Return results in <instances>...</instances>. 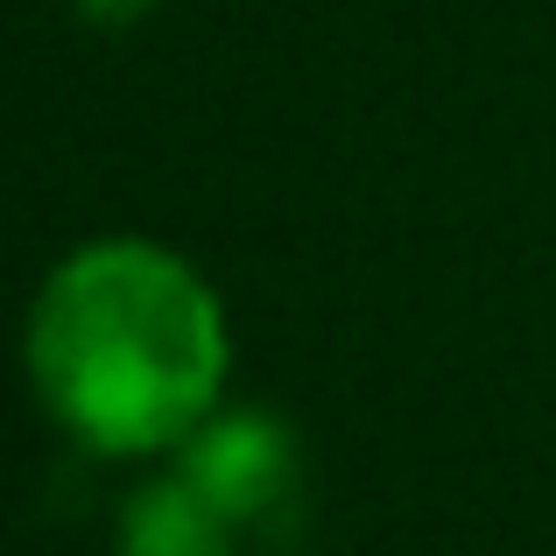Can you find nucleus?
Listing matches in <instances>:
<instances>
[{
	"label": "nucleus",
	"mask_w": 556,
	"mask_h": 556,
	"mask_svg": "<svg viewBox=\"0 0 556 556\" xmlns=\"http://www.w3.org/2000/svg\"><path fill=\"white\" fill-rule=\"evenodd\" d=\"M169 472H177L190 493H204L232 529H254L275 507L296 501L303 451H296V430H289L275 408L232 402L226 394V402L169 451Z\"/></svg>",
	"instance_id": "obj_2"
},
{
	"label": "nucleus",
	"mask_w": 556,
	"mask_h": 556,
	"mask_svg": "<svg viewBox=\"0 0 556 556\" xmlns=\"http://www.w3.org/2000/svg\"><path fill=\"white\" fill-rule=\"evenodd\" d=\"M232 535L240 529H232L204 493H190L177 472H155L121 501L113 556H240Z\"/></svg>",
	"instance_id": "obj_3"
},
{
	"label": "nucleus",
	"mask_w": 556,
	"mask_h": 556,
	"mask_svg": "<svg viewBox=\"0 0 556 556\" xmlns=\"http://www.w3.org/2000/svg\"><path fill=\"white\" fill-rule=\"evenodd\" d=\"M71 8H78L85 22H99V28H127V22H141V14H155L163 0H71Z\"/></svg>",
	"instance_id": "obj_4"
},
{
	"label": "nucleus",
	"mask_w": 556,
	"mask_h": 556,
	"mask_svg": "<svg viewBox=\"0 0 556 556\" xmlns=\"http://www.w3.org/2000/svg\"><path fill=\"white\" fill-rule=\"evenodd\" d=\"M22 367L92 458H169L232 388V311L169 240L99 232L36 282Z\"/></svg>",
	"instance_id": "obj_1"
}]
</instances>
